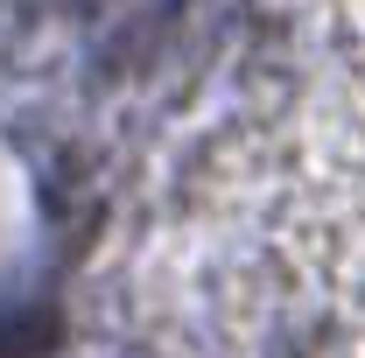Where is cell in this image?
Listing matches in <instances>:
<instances>
[{"mask_svg": "<svg viewBox=\"0 0 365 358\" xmlns=\"http://www.w3.org/2000/svg\"><path fill=\"white\" fill-rule=\"evenodd\" d=\"M29 225H36V211H29L21 169L0 155V295L14 288V274H21V260H29Z\"/></svg>", "mask_w": 365, "mask_h": 358, "instance_id": "1", "label": "cell"}]
</instances>
